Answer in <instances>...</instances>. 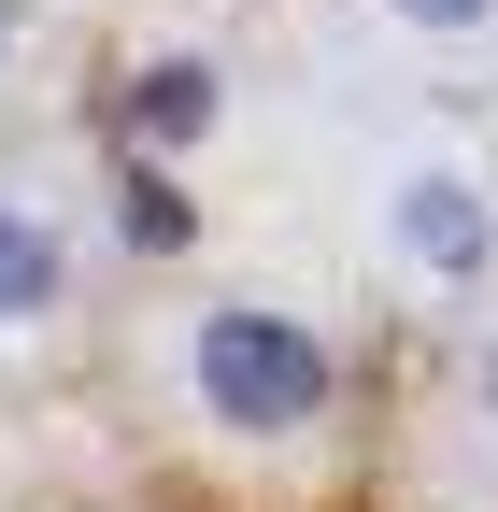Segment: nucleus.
<instances>
[{"instance_id":"nucleus-1","label":"nucleus","mask_w":498,"mask_h":512,"mask_svg":"<svg viewBox=\"0 0 498 512\" xmlns=\"http://www.w3.org/2000/svg\"><path fill=\"white\" fill-rule=\"evenodd\" d=\"M185 399L228 441H314L342 413V342L285 299H200L185 313Z\"/></svg>"},{"instance_id":"nucleus-7","label":"nucleus","mask_w":498,"mask_h":512,"mask_svg":"<svg viewBox=\"0 0 498 512\" xmlns=\"http://www.w3.org/2000/svg\"><path fill=\"white\" fill-rule=\"evenodd\" d=\"M15 43H29V0H0V57H15Z\"/></svg>"},{"instance_id":"nucleus-4","label":"nucleus","mask_w":498,"mask_h":512,"mask_svg":"<svg viewBox=\"0 0 498 512\" xmlns=\"http://www.w3.org/2000/svg\"><path fill=\"white\" fill-rule=\"evenodd\" d=\"M114 114H129V157H185V143L228 114V86H214V57H129Z\"/></svg>"},{"instance_id":"nucleus-8","label":"nucleus","mask_w":498,"mask_h":512,"mask_svg":"<svg viewBox=\"0 0 498 512\" xmlns=\"http://www.w3.org/2000/svg\"><path fill=\"white\" fill-rule=\"evenodd\" d=\"M484 427H498V342H484Z\"/></svg>"},{"instance_id":"nucleus-6","label":"nucleus","mask_w":498,"mask_h":512,"mask_svg":"<svg viewBox=\"0 0 498 512\" xmlns=\"http://www.w3.org/2000/svg\"><path fill=\"white\" fill-rule=\"evenodd\" d=\"M385 15H399V29H484L498 0H385Z\"/></svg>"},{"instance_id":"nucleus-3","label":"nucleus","mask_w":498,"mask_h":512,"mask_svg":"<svg viewBox=\"0 0 498 512\" xmlns=\"http://www.w3.org/2000/svg\"><path fill=\"white\" fill-rule=\"evenodd\" d=\"M57 313H72V242L29 185H0V342H43Z\"/></svg>"},{"instance_id":"nucleus-5","label":"nucleus","mask_w":498,"mask_h":512,"mask_svg":"<svg viewBox=\"0 0 498 512\" xmlns=\"http://www.w3.org/2000/svg\"><path fill=\"white\" fill-rule=\"evenodd\" d=\"M114 214H129V242H143V256H185V242H200V214H185V185H171L157 157H129V185H114Z\"/></svg>"},{"instance_id":"nucleus-2","label":"nucleus","mask_w":498,"mask_h":512,"mask_svg":"<svg viewBox=\"0 0 498 512\" xmlns=\"http://www.w3.org/2000/svg\"><path fill=\"white\" fill-rule=\"evenodd\" d=\"M385 242L413 256L427 285H484L498 271V185L470 157H399L385 171Z\"/></svg>"}]
</instances>
